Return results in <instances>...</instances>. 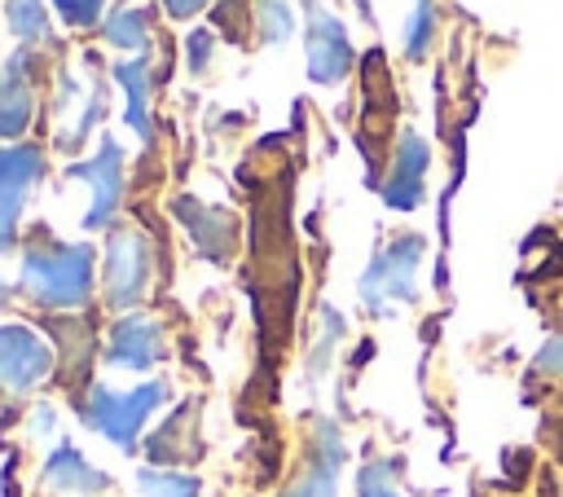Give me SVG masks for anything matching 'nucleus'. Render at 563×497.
Instances as JSON below:
<instances>
[{"label":"nucleus","instance_id":"nucleus-7","mask_svg":"<svg viewBox=\"0 0 563 497\" xmlns=\"http://www.w3.org/2000/svg\"><path fill=\"white\" fill-rule=\"evenodd\" d=\"M53 369L48 343L26 325H0V383L9 391H31Z\"/></svg>","mask_w":563,"mask_h":497},{"label":"nucleus","instance_id":"nucleus-18","mask_svg":"<svg viewBox=\"0 0 563 497\" xmlns=\"http://www.w3.org/2000/svg\"><path fill=\"white\" fill-rule=\"evenodd\" d=\"M136 488H141V497H198V479L172 475V471H141Z\"/></svg>","mask_w":563,"mask_h":497},{"label":"nucleus","instance_id":"nucleus-17","mask_svg":"<svg viewBox=\"0 0 563 497\" xmlns=\"http://www.w3.org/2000/svg\"><path fill=\"white\" fill-rule=\"evenodd\" d=\"M255 26H260V40L264 44H282L295 31L290 0H255Z\"/></svg>","mask_w":563,"mask_h":497},{"label":"nucleus","instance_id":"nucleus-12","mask_svg":"<svg viewBox=\"0 0 563 497\" xmlns=\"http://www.w3.org/2000/svg\"><path fill=\"white\" fill-rule=\"evenodd\" d=\"M31 66L35 57L26 48H18L4 70H0V141L4 136H18L26 123H31V110H35V97H31Z\"/></svg>","mask_w":563,"mask_h":497},{"label":"nucleus","instance_id":"nucleus-14","mask_svg":"<svg viewBox=\"0 0 563 497\" xmlns=\"http://www.w3.org/2000/svg\"><path fill=\"white\" fill-rule=\"evenodd\" d=\"M44 484H48L53 493H79V497H88V493L110 488V475L97 471V466H92L84 453H75L70 444H62V449H53L48 462H44Z\"/></svg>","mask_w":563,"mask_h":497},{"label":"nucleus","instance_id":"nucleus-1","mask_svg":"<svg viewBox=\"0 0 563 497\" xmlns=\"http://www.w3.org/2000/svg\"><path fill=\"white\" fill-rule=\"evenodd\" d=\"M22 290L44 308H79L92 290V246L35 238L22 251Z\"/></svg>","mask_w":563,"mask_h":497},{"label":"nucleus","instance_id":"nucleus-4","mask_svg":"<svg viewBox=\"0 0 563 497\" xmlns=\"http://www.w3.org/2000/svg\"><path fill=\"white\" fill-rule=\"evenodd\" d=\"M150 286V242L136 229H114L106 242V299L132 308Z\"/></svg>","mask_w":563,"mask_h":497},{"label":"nucleus","instance_id":"nucleus-21","mask_svg":"<svg viewBox=\"0 0 563 497\" xmlns=\"http://www.w3.org/2000/svg\"><path fill=\"white\" fill-rule=\"evenodd\" d=\"M431 31H435V0H418V9L409 18V31H405V48L413 57H422L427 44H431Z\"/></svg>","mask_w":563,"mask_h":497},{"label":"nucleus","instance_id":"nucleus-6","mask_svg":"<svg viewBox=\"0 0 563 497\" xmlns=\"http://www.w3.org/2000/svg\"><path fill=\"white\" fill-rule=\"evenodd\" d=\"M66 176L92 185V207L84 211V229H101V224H110V216H114V207H119V198H123V158H119V145L106 136L101 150H97V158H88V163H70Z\"/></svg>","mask_w":563,"mask_h":497},{"label":"nucleus","instance_id":"nucleus-8","mask_svg":"<svg viewBox=\"0 0 563 497\" xmlns=\"http://www.w3.org/2000/svg\"><path fill=\"white\" fill-rule=\"evenodd\" d=\"M308 75L312 84H339L352 66V44H347V31L334 13L308 4Z\"/></svg>","mask_w":563,"mask_h":497},{"label":"nucleus","instance_id":"nucleus-22","mask_svg":"<svg viewBox=\"0 0 563 497\" xmlns=\"http://www.w3.org/2000/svg\"><path fill=\"white\" fill-rule=\"evenodd\" d=\"M53 4L70 26H92L101 18V0H53Z\"/></svg>","mask_w":563,"mask_h":497},{"label":"nucleus","instance_id":"nucleus-20","mask_svg":"<svg viewBox=\"0 0 563 497\" xmlns=\"http://www.w3.org/2000/svg\"><path fill=\"white\" fill-rule=\"evenodd\" d=\"M396 475H400V462L396 457H383V462H369L356 479V497H400L396 493Z\"/></svg>","mask_w":563,"mask_h":497},{"label":"nucleus","instance_id":"nucleus-3","mask_svg":"<svg viewBox=\"0 0 563 497\" xmlns=\"http://www.w3.org/2000/svg\"><path fill=\"white\" fill-rule=\"evenodd\" d=\"M418 259H422V238L418 233H405L391 246H383L369 259V268L361 273V303L369 312H378V317L391 312V303H409L413 299Z\"/></svg>","mask_w":563,"mask_h":497},{"label":"nucleus","instance_id":"nucleus-24","mask_svg":"<svg viewBox=\"0 0 563 497\" xmlns=\"http://www.w3.org/2000/svg\"><path fill=\"white\" fill-rule=\"evenodd\" d=\"M202 62H207V31H198V35L189 40V66L202 70Z\"/></svg>","mask_w":563,"mask_h":497},{"label":"nucleus","instance_id":"nucleus-10","mask_svg":"<svg viewBox=\"0 0 563 497\" xmlns=\"http://www.w3.org/2000/svg\"><path fill=\"white\" fill-rule=\"evenodd\" d=\"M427 141L418 132H405L396 145V163L391 176L383 180V202L396 211H413L422 202V172H427Z\"/></svg>","mask_w":563,"mask_h":497},{"label":"nucleus","instance_id":"nucleus-13","mask_svg":"<svg viewBox=\"0 0 563 497\" xmlns=\"http://www.w3.org/2000/svg\"><path fill=\"white\" fill-rule=\"evenodd\" d=\"M176 216L185 220L194 246H198L207 259H229L233 238H238V224H233L229 211H220V207H202V202H194V198H180V202H176Z\"/></svg>","mask_w":563,"mask_h":497},{"label":"nucleus","instance_id":"nucleus-23","mask_svg":"<svg viewBox=\"0 0 563 497\" xmlns=\"http://www.w3.org/2000/svg\"><path fill=\"white\" fill-rule=\"evenodd\" d=\"M537 369H545V374H563V334L550 339V343L537 352Z\"/></svg>","mask_w":563,"mask_h":497},{"label":"nucleus","instance_id":"nucleus-11","mask_svg":"<svg viewBox=\"0 0 563 497\" xmlns=\"http://www.w3.org/2000/svg\"><path fill=\"white\" fill-rule=\"evenodd\" d=\"M339 471H343V440H339V427H334V422H317V440H312L308 471L295 479V488H290L286 497H334Z\"/></svg>","mask_w":563,"mask_h":497},{"label":"nucleus","instance_id":"nucleus-15","mask_svg":"<svg viewBox=\"0 0 563 497\" xmlns=\"http://www.w3.org/2000/svg\"><path fill=\"white\" fill-rule=\"evenodd\" d=\"M114 79H119V84H123V92H128V123H132V132L145 141V136H150V123H145L150 66H145V57H136V62H119V66H114Z\"/></svg>","mask_w":563,"mask_h":497},{"label":"nucleus","instance_id":"nucleus-25","mask_svg":"<svg viewBox=\"0 0 563 497\" xmlns=\"http://www.w3.org/2000/svg\"><path fill=\"white\" fill-rule=\"evenodd\" d=\"M163 4H167V13H172V18H194L207 0H163Z\"/></svg>","mask_w":563,"mask_h":497},{"label":"nucleus","instance_id":"nucleus-19","mask_svg":"<svg viewBox=\"0 0 563 497\" xmlns=\"http://www.w3.org/2000/svg\"><path fill=\"white\" fill-rule=\"evenodd\" d=\"M9 26L18 40H44L48 35V13L40 0H9Z\"/></svg>","mask_w":563,"mask_h":497},{"label":"nucleus","instance_id":"nucleus-16","mask_svg":"<svg viewBox=\"0 0 563 497\" xmlns=\"http://www.w3.org/2000/svg\"><path fill=\"white\" fill-rule=\"evenodd\" d=\"M101 31H106L110 48H128V53H141L145 40H150V22H145L141 9H119V13H110Z\"/></svg>","mask_w":563,"mask_h":497},{"label":"nucleus","instance_id":"nucleus-5","mask_svg":"<svg viewBox=\"0 0 563 497\" xmlns=\"http://www.w3.org/2000/svg\"><path fill=\"white\" fill-rule=\"evenodd\" d=\"M44 176V154L35 145L0 150V251L13 246L18 238V216L31 194V185Z\"/></svg>","mask_w":563,"mask_h":497},{"label":"nucleus","instance_id":"nucleus-2","mask_svg":"<svg viewBox=\"0 0 563 497\" xmlns=\"http://www.w3.org/2000/svg\"><path fill=\"white\" fill-rule=\"evenodd\" d=\"M167 400V383L158 378V383H141L136 391H110V387H88V396H84V405H79V418L92 427V431H101L110 444H119L123 453H132L136 449V435H141V427H145V418L158 409Z\"/></svg>","mask_w":563,"mask_h":497},{"label":"nucleus","instance_id":"nucleus-26","mask_svg":"<svg viewBox=\"0 0 563 497\" xmlns=\"http://www.w3.org/2000/svg\"><path fill=\"white\" fill-rule=\"evenodd\" d=\"M0 303H4V281H0Z\"/></svg>","mask_w":563,"mask_h":497},{"label":"nucleus","instance_id":"nucleus-27","mask_svg":"<svg viewBox=\"0 0 563 497\" xmlns=\"http://www.w3.org/2000/svg\"><path fill=\"white\" fill-rule=\"evenodd\" d=\"M356 4H361V9H369V0H356Z\"/></svg>","mask_w":563,"mask_h":497},{"label":"nucleus","instance_id":"nucleus-9","mask_svg":"<svg viewBox=\"0 0 563 497\" xmlns=\"http://www.w3.org/2000/svg\"><path fill=\"white\" fill-rule=\"evenodd\" d=\"M163 356V330L150 317H119L106 343V361L119 369H150Z\"/></svg>","mask_w":563,"mask_h":497}]
</instances>
